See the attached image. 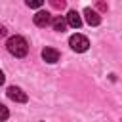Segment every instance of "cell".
<instances>
[{
  "label": "cell",
  "mask_w": 122,
  "mask_h": 122,
  "mask_svg": "<svg viewBox=\"0 0 122 122\" xmlns=\"http://www.w3.org/2000/svg\"><path fill=\"white\" fill-rule=\"evenodd\" d=\"M6 48H8V51H10L11 55H15V57H25V55L29 53V44H27V40H25L23 36H19V34L10 36L8 42H6Z\"/></svg>",
  "instance_id": "obj_1"
},
{
  "label": "cell",
  "mask_w": 122,
  "mask_h": 122,
  "mask_svg": "<svg viewBox=\"0 0 122 122\" xmlns=\"http://www.w3.org/2000/svg\"><path fill=\"white\" fill-rule=\"evenodd\" d=\"M69 44H71V48H72L74 51H78V53H82V51H86V50L90 48V40H88L84 34H78V32L69 38Z\"/></svg>",
  "instance_id": "obj_2"
},
{
  "label": "cell",
  "mask_w": 122,
  "mask_h": 122,
  "mask_svg": "<svg viewBox=\"0 0 122 122\" xmlns=\"http://www.w3.org/2000/svg\"><path fill=\"white\" fill-rule=\"evenodd\" d=\"M6 93H8V97H10L11 101H15V103H25V101L29 99L27 93H25L21 88H17V86H10Z\"/></svg>",
  "instance_id": "obj_3"
},
{
  "label": "cell",
  "mask_w": 122,
  "mask_h": 122,
  "mask_svg": "<svg viewBox=\"0 0 122 122\" xmlns=\"http://www.w3.org/2000/svg\"><path fill=\"white\" fill-rule=\"evenodd\" d=\"M32 19H34L36 27H48V25H51V15L48 11H36V15Z\"/></svg>",
  "instance_id": "obj_4"
},
{
  "label": "cell",
  "mask_w": 122,
  "mask_h": 122,
  "mask_svg": "<svg viewBox=\"0 0 122 122\" xmlns=\"http://www.w3.org/2000/svg\"><path fill=\"white\" fill-rule=\"evenodd\" d=\"M67 25L69 27H72V29H80V25H82V19H80V13L76 11V10H71L69 13H67Z\"/></svg>",
  "instance_id": "obj_5"
},
{
  "label": "cell",
  "mask_w": 122,
  "mask_h": 122,
  "mask_svg": "<svg viewBox=\"0 0 122 122\" xmlns=\"http://www.w3.org/2000/svg\"><path fill=\"white\" fill-rule=\"evenodd\" d=\"M84 15H86V23H88V25H92V27H95V25H99V23H101L99 13H97L95 10H92V8H86V10H84Z\"/></svg>",
  "instance_id": "obj_6"
},
{
  "label": "cell",
  "mask_w": 122,
  "mask_h": 122,
  "mask_svg": "<svg viewBox=\"0 0 122 122\" xmlns=\"http://www.w3.org/2000/svg\"><path fill=\"white\" fill-rule=\"evenodd\" d=\"M42 57L46 63H57L59 61V51L55 48H44L42 50Z\"/></svg>",
  "instance_id": "obj_7"
},
{
  "label": "cell",
  "mask_w": 122,
  "mask_h": 122,
  "mask_svg": "<svg viewBox=\"0 0 122 122\" xmlns=\"http://www.w3.org/2000/svg\"><path fill=\"white\" fill-rule=\"evenodd\" d=\"M51 27H53V30L63 32V30L67 29V21H65L61 15H55V17H51Z\"/></svg>",
  "instance_id": "obj_8"
},
{
  "label": "cell",
  "mask_w": 122,
  "mask_h": 122,
  "mask_svg": "<svg viewBox=\"0 0 122 122\" xmlns=\"http://www.w3.org/2000/svg\"><path fill=\"white\" fill-rule=\"evenodd\" d=\"M8 116H10V111H8V107L0 103V122H2V120H6Z\"/></svg>",
  "instance_id": "obj_9"
},
{
  "label": "cell",
  "mask_w": 122,
  "mask_h": 122,
  "mask_svg": "<svg viewBox=\"0 0 122 122\" xmlns=\"http://www.w3.org/2000/svg\"><path fill=\"white\" fill-rule=\"evenodd\" d=\"M42 0H27V6L29 8H42Z\"/></svg>",
  "instance_id": "obj_10"
},
{
  "label": "cell",
  "mask_w": 122,
  "mask_h": 122,
  "mask_svg": "<svg viewBox=\"0 0 122 122\" xmlns=\"http://www.w3.org/2000/svg\"><path fill=\"white\" fill-rule=\"evenodd\" d=\"M51 6H53L55 10H63V8H65V2H63V0H61V2H59V0H51Z\"/></svg>",
  "instance_id": "obj_11"
},
{
  "label": "cell",
  "mask_w": 122,
  "mask_h": 122,
  "mask_svg": "<svg viewBox=\"0 0 122 122\" xmlns=\"http://www.w3.org/2000/svg\"><path fill=\"white\" fill-rule=\"evenodd\" d=\"M6 34H8V30H6V27H0V38H2V36H6Z\"/></svg>",
  "instance_id": "obj_12"
},
{
  "label": "cell",
  "mask_w": 122,
  "mask_h": 122,
  "mask_svg": "<svg viewBox=\"0 0 122 122\" xmlns=\"http://www.w3.org/2000/svg\"><path fill=\"white\" fill-rule=\"evenodd\" d=\"M97 8H99V10H103V11H105V10H107V4H103V2H99V4H97Z\"/></svg>",
  "instance_id": "obj_13"
},
{
  "label": "cell",
  "mask_w": 122,
  "mask_h": 122,
  "mask_svg": "<svg viewBox=\"0 0 122 122\" xmlns=\"http://www.w3.org/2000/svg\"><path fill=\"white\" fill-rule=\"evenodd\" d=\"M4 80H6V78H4V72H2V71H0V86H2V84H4Z\"/></svg>",
  "instance_id": "obj_14"
}]
</instances>
